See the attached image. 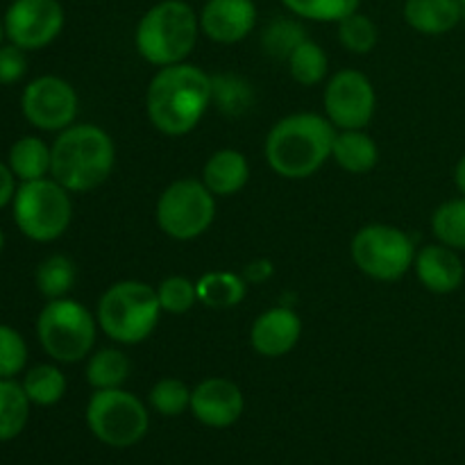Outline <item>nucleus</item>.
Listing matches in <instances>:
<instances>
[{
  "label": "nucleus",
  "instance_id": "bb28decb",
  "mask_svg": "<svg viewBox=\"0 0 465 465\" xmlns=\"http://www.w3.org/2000/svg\"><path fill=\"white\" fill-rule=\"evenodd\" d=\"M35 282L44 298H68L73 284H75V263L64 254H50L36 268Z\"/></svg>",
  "mask_w": 465,
  "mask_h": 465
},
{
  "label": "nucleus",
  "instance_id": "c9c22d12",
  "mask_svg": "<svg viewBox=\"0 0 465 465\" xmlns=\"http://www.w3.org/2000/svg\"><path fill=\"white\" fill-rule=\"evenodd\" d=\"M27 50L18 48L14 44H3L0 45V84L9 86L16 84L18 80H23V75L27 73Z\"/></svg>",
  "mask_w": 465,
  "mask_h": 465
},
{
  "label": "nucleus",
  "instance_id": "7c9ffc66",
  "mask_svg": "<svg viewBox=\"0 0 465 465\" xmlns=\"http://www.w3.org/2000/svg\"><path fill=\"white\" fill-rule=\"evenodd\" d=\"M295 16L316 23H339L350 14L359 12L361 0H282Z\"/></svg>",
  "mask_w": 465,
  "mask_h": 465
},
{
  "label": "nucleus",
  "instance_id": "4c0bfd02",
  "mask_svg": "<svg viewBox=\"0 0 465 465\" xmlns=\"http://www.w3.org/2000/svg\"><path fill=\"white\" fill-rule=\"evenodd\" d=\"M250 282H263L266 277L272 275V263L271 262H254L250 263L248 271H245Z\"/></svg>",
  "mask_w": 465,
  "mask_h": 465
},
{
  "label": "nucleus",
  "instance_id": "2f4dec72",
  "mask_svg": "<svg viewBox=\"0 0 465 465\" xmlns=\"http://www.w3.org/2000/svg\"><path fill=\"white\" fill-rule=\"evenodd\" d=\"M339 41L350 53L368 54L371 50H375L377 41H380V27L371 16L354 12L339 21Z\"/></svg>",
  "mask_w": 465,
  "mask_h": 465
},
{
  "label": "nucleus",
  "instance_id": "a211bd4d",
  "mask_svg": "<svg viewBox=\"0 0 465 465\" xmlns=\"http://www.w3.org/2000/svg\"><path fill=\"white\" fill-rule=\"evenodd\" d=\"M461 0H407L404 21L411 30L427 36L448 35L461 23Z\"/></svg>",
  "mask_w": 465,
  "mask_h": 465
},
{
  "label": "nucleus",
  "instance_id": "6e6552de",
  "mask_svg": "<svg viewBox=\"0 0 465 465\" xmlns=\"http://www.w3.org/2000/svg\"><path fill=\"white\" fill-rule=\"evenodd\" d=\"M159 230L175 241H193L216 218V195L193 177H182L163 189L154 209Z\"/></svg>",
  "mask_w": 465,
  "mask_h": 465
},
{
  "label": "nucleus",
  "instance_id": "0eeeda50",
  "mask_svg": "<svg viewBox=\"0 0 465 465\" xmlns=\"http://www.w3.org/2000/svg\"><path fill=\"white\" fill-rule=\"evenodd\" d=\"M12 212L23 236L36 243H50L64 236L73 221L71 191L53 177L21 182L12 200Z\"/></svg>",
  "mask_w": 465,
  "mask_h": 465
},
{
  "label": "nucleus",
  "instance_id": "e433bc0d",
  "mask_svg": "<svg viewBox=\"0 0 465 465\" xmlns=\"http://www.w3.org/2000/svg\"><path fill=\"white\" fill-rule=\"evenodd\" d=\"M16 175L12 173L9 163L0 162V209L12 204L14 195H16Z\"/></svg>",
  "mask_w": 465,
  "mask_h": 465
},
{
  "label": "nucleus",
  "instance_id": "9d476101",
  "mask_svg": "<svg viewBox=\"0 0 465 465\" xmlns=\"http://www.w3.org/2000/svg\"><path fill=\"white\" fill-rule=\"evenodd\" d=\"M352 262L363 275L377 282H395L407 275L416 262L413 239L393 225H366L354 234Z\"/></svg>",
  "mask_w": 465,
  "mask_h": 465
},
{
  "label": "nucleus",
  "instance_id": "58836bf2",
  "mask_svg": "<svg viewBox=\"0 0 465 465\" xmlns=\"http://www.w3.org/2000/svg\"><path fill=\"white\" fill-rule=\"evenodd\" d=\"M454 184H457L459 193L465 195V154L457 162L454 166Z\"/></svg>",
  "mask_w": 465,
  "mask_h": 465
},
{
  "label": "nucleus",
  "instance_id": "6ab92c4d",
  "mask_svg": "<svg viewBox=\"0 0 465 465\" xmlns=\"http://www.w3.org/2000/svg\"><path fill=\"white\" fill-rule=\"evenodd\" d=\"M250 163L243 153L223 148L207 159L203 168V182L216 198L234 195L248 184Z\"/></svg>",
  "mask_w": 465,
  "mask_h": 465
},
{
  "label": "nucleus",
  "instance_id": "aec40b11",
  "mask_svg": "<svg viewBox=\"0 0 465 465\" xmlns=\"http://www.w3.org/2000/svg\"><path fill=\"white\" fill-rule=\"evenodd\" d=\"M331 159L343 171L361 175L372 171L380 162V148L375 139L363 130H341L336 132L334 145H331Z\"/></svg>",
  "mask_w": 465,
  "mask_h": 465
},
{
  "label": "nucleus",
  "instance_id": "dca6fc26",
  "mask_svg": "<svg viewBox=\"0 0 465 465\" xmlns=\"http://www.w3.org/2000/svg\"><path fill=\"white\" fill-rule=\"evenodd\" d=\"M300 336H302V321L298 313L289 307H275L263 312L254 321L250 343L262 357L277 359L289 354L298 345Z\"/></svg>",
  "mask_w": 465,
  "mask_h": 465
},
{
  "label": "nucleus",
  "instance_id": "4468645a",
  "mask_svg": "<svg viewBox=\"0 0 465 465\" xmlns=\"http://www.w3.org/2000/svg\"><path fill=\"white\" fill-rule=\"evenodd\" d=\"M243 393L225 377H209L191 391V413L212 430L232 427L243 413Z\"/></svg>",
  "mask_w": 465,
  "mask_h": 465
},
{
  "label": "nucleus",
  "instance_id": "f8f14e48",
  "mask_svg": "<svg viewBox=\"0 0 465 465\" xmlns=\"http://www.w3.org/2000/svg\"><path fill=\"white\" fill-rule=\"evenodd\" d=\"M377 95L372 82L354 68L334 73L325 86V114L339 130H366L375 116Z\"/></svg>",
  "mask_w": 465,
  "mask_h": 465
},
{
  "label": "nucleus",
  "instance_id": "473e14b6",
  "mask_svg": "<svg viewBox=\"0 0 465 465\" xmlns=\"http://www.w3.org/2000/svg\"><path fill=\"white\" fill-rule=\"evenodd\" d=\"M150 407L162 416H180L186 409H191V391L184 381L175 377H163L150 389Z\"/></svg>",
  "mask_w": 465,
  "mask_h": 465
},
{
  "label": "nucleus",
  "instance_id": "c756f323",
  "mask_svg": "<svg viewBox=\"0 0 465 465\" xmlns=\"http://www.w3.org/2000/svg\"><path fill=\"white\" fill-rule=\"evenodd\" d=\"M304 39H309V36L298 21L280 16L263 27L262 48L266 50V54H271V57L289 59L291 53H293Z\"/></svg>",
  "mask_w": 465,
  "mask_h": 465
},
{
  "label": "nucleus",
  "instance_id": "39448f33",
  "mask_svg": "<svg viewBox=\"0 0 465 465\" xmlns=\"http://www.w3.org/2000/svg\"><path fill=\"white\" fill-rule=\"evenodd\" d=\"M162 316L157 289L139 280L116 282L98 300V325L121 345L143 343Z\"/></svg>",
  "mask_w": 465,
  "mask_h": 465
},
{
  "label": "nucleus",
  "instance_id": "7ed1b4c3",
  "mask_svg": "<svg viewBox=\"0 0 465 465\" xmlns=\"http://www.w3.org/2000/svg\"><path fill=\"white\" fill-rule=\"evenodd\" d=\"M114 163L116 148L112 136L91 123H73L54 139L50 177L71 193H86L107 182Z\"/></svg>",
  "mask_w": 465,
  "mask_h": 465
},
{
  "label": "nucleus",
  "instance_id": "a19ab883",
  "mask_svg": "<svg viewBox=\"0 0 465 465\" xmlns=\"http://www.w3.org/2000/svg\"><path fill=\"white\" fill-rule=\"evenodd\" d=\"M3 248H5V234L3 230H0V252H3Z\"/></svg>",
  "mask_w": 465,
  "mask_h": 465
},
{
  "label": "nucleus",
  "instance_id": "a878e982",
  "mask_svg": "<svg viewBox=\"0 0 465 465\" xmlns=\"http://www.w3.org/2000/svg\"><path fill=\"white\" fill-rule=\"evenodd\" d=\"M27 398L36 407H53L66 395V377L53 363H39L30 368L23 380Z\"/></svg>",
  "mask_w": 465,
  "mask_h": 465
},
{
  "label": "nucleus",
  "instance_id": "72a5a7b5",
  "mask_svg": "<svg viewBox=\"0 0 465 465\" xmlns=\"http://www.w3.org/2000/svg\"><path fill=\"white\" fill-rule=\"evenodd\" d=\"M157 298L162 304V312L173 313V316H180L193 309V304L198 302V289L191 280L182 275L166 277L162 284L157 286Z\"/></svg>",
  "mask_w": 465,
  "mask_h": 465
},
{
  "label": "nucleus",
  "instance_id": "2eb2a0df",
  "mask_svg": "<svg viewBox=\"0 0 465 465\" xmlns=\"http://www.w3.org/2000/svg\"><path fill=\"white\" fill-rule=\"evenodd\" d=\"M200 32L216 44L243 41L257 23L254 0H207L200 12Z\"/></svg>",
  "mask_w": 465,
  "mask_h": 465
},
{
  "label": "nucleus",
  "instance_id": "20e7f679",
  "mask_svg": "<svg viewBox=\"0 0 465 465\" xmlns=\"http://www.w3.org/2000/svg\"><path fill=\"white\" fill-rule=\"evenodd\" d=\"M200 18L184 0H162L141 16L134 32L136 53L153 66L182 64L198 44Z\"/></svg>",
  "mask_w": 465,
  "mask_h": 465
},
{
  "label": "nucleus",
  "instance_id": "f704fd0d",
  "mask_svg": "<svg viewBox=\"0 0 465 465\" xmlns=\"http://www.w3.org/2000/svg\"><path fill=\"white\" fill-rule=\"evenodd\" d=\"M27 363V343L14 327L0 325V380H14Z\"/></svg>",
  "mask_w": 465,
  "mask_h": 465
},
{
  "label": "nucleus",
  "instance_id": "f3484780",
  "mask_svg": "<svg viewBox=\"0 0 465 465\" xmlns=\"http://www.w3.org/2000/svg\"><path fill=\"white\" fill-rule=\"evenodd\" d=\"M413 268L420 284L436 295L454 293L463 284L465 268L461 257L457 250L443 243H431L418 250Z\"/></svg>",
  "mask_w": 465,
  "mask_h": 465
},
{
  "label": "nucleus",
  "instance_id": "393cba45",
  "mask_svg": "<svg viewBox=\"0 0 465 465\" xmlns=\"http://www.w3.org/2000/svg\"><path fill=\"white\" fill-rule=\"evenodd\" d=\"M212 103H216L225 116H241L254 104L252 84L232 73L212 75Z\"/></svg>",
  "mask_w": 465,
  "mask_h": 465
},
{
  "label": "nucleus",
  "instance_id": "ea45409f",
  "mask_svg": "<svg viewBox=\"0 0 465 465\" xmlns=\"http://www.w3.org/2000/svg\"><path fill=\"white\" fill-rule=\"evenodd\" d=\"M5 39H7V35H5V21L0 18V45L5 44Z\"/></svg>",
  "mask_w": 465,
  "mask_h": 465
},
{
  "label": "nucleus",
  "instance_id": "9b49d317",
  "mask_svg": "<svg viewBox=\"0 0 465 465\" xmlns=\"http://www.w3.org/2000/svg\"><path fill=\"white\" fill-rule=\"evenodd\" d=\"M21 109L25 121L41 132H62L77 118V94L64 77L41 75L23 89Z\"/></svg>",
  "mask_w": 465,
  "mask_h": 465
},
{
  "label": "nucleus",
  "instance_id": "4be33fe9",
  "mask_svg": "<svg viewBox=\"0 0 465 465\" xmlns=\"http://www.w3.org/2000/svg\"><path fill=\"white\" fill-rule=\"evenodd\" d=\"M198 289V302L212 309H230L243 302L245 298V280L227 271L207 272L195 284Z\"/></svg>",
  "mask_w": 465,
  "mask_h": 465
},
{
  "label": "nucleus",
  "instance_id": "423d86ee",
  "mask_svg": "<svg viewBox=\"0 0 465 465\" xmlns=\"http://www.w3.org/2000/svg\"><path fill=\"white\" fill-rule=\"evenodd\" d=\"M98 318L73 298L48 300L36 318V336L44 352L57 363H77L95 345Z\"/></svg>",
  "mask_w": 465,
  "mask_h": 465
},
{
  "label": "nucleus",
  "instance_id": "79ce46f5",
  "mask_svg": "<svg viewBox=\"0 0 465 465\" xmlns=\"http://www.w3.org/2000/svg\"><path fill=\"white\" fill-rule=\"evenodd\" d=\"M461 3H463V5H465V0H461Z\"/></svg>",
  "mask_w": 465,
  "mask_h": 465
},
{
  "label": "nucleus",
  "instance_id": "ddd939ff",
  "mask_svg": "<svg viewBox=\"0 0 465 465\" xmlns=\"http://www.w3.org/2000/svg\"><path fill=\"white\" fill-rule=\"evenodd\" d=\"M9 44L23 50H41L64 30V7L59 0H14L3 16Z\"/></svg>",
  "mask_w": 465,
  "mask_h": 465
},
{
  "label": "nucleus",
  "instance_id": "1a4fd4ad",
  "mask_svg": "<svg viewBox=\"0 0 465 465\" xmlns=\"http://www.w3.org/2000/svg\"><path fill=\"white\" fill-rule=\"evenodd\" d=\"M86 425L109 448H132L148 434V409L123 389L95 391L86 404Z\"/></svg>",
  "mask_w": 465,
  "mask_h": 465
},
{
  "label": "nucleus",
  "instance_id": "412c9836",
  "mask_svg": "<svg viewBox=\"0 0 465 465\" xmlns=\"http://www.w3.org/2000/svg\"><path fill=\"white\" fill-rule=\"evenodd\" d=\"M7 163L16 180H44L50 175V166H53V145H48L39 136H21L9 148Z\"/></svg>",
  "mask_w": 465,
  "mask_h": 465
},
{
  "label": "nucleus",
  "instance_id": "f03ea898",
  "mask_svg": "<svg viewBox=\"0 0 465 465\" xmlns=\"http://www.w3.org/2000/svg\"><path fill=\"white\" fill-rule=\"evenodd\" d=\"M336 130L321 114H291L277 121L266 136V162L286 180H304L331 157Z\"/></svg>",
  "mask_w": 465,
  "mask_h": 465
},
{
  "label": "nucleus",
  "instance_id": "b1692460",
  "mask_svg": "<svg viewBox=\"0 0 465 465\" xmlns=\"http://www.w3.org/2000/svg\"><path fill=\"white\" fill-rule=\"evenodd\" d=\"M127 375H130V359L116 348L100 350L86 363V381L95 391L121 389Z\"/></svg>",
  "mask_w": 465,
  "mask_h": 465
},
{
  "label": "nucleus",
  "instance_id": "f257e3e1",
  "mask_svg": "<svg viewBox=\"0 0 465 465\" xmlns=\"http://www.w3.org/2000/svg\"><path fill=\"white\" fill-rule=\"evenodd\" d=\"M212 104V75L193 64H173L154 73L145 109L154 130L168 136L189 134Z\"/></svg>",
  "mask_w": 465,
  "mask_h": 465
},
{
  "label": "nucleus",
  "instance_id": "cd10ccee",
  "mask_svg": "<svg viewBox=\"0 0 465 465\" xmlns=\"http://www.w3.org/2000/svg\"><path fill=\"white\" fill-rule=\"evenodd\" d=\"M286 62H289L291 77L302 86L321 84L330 71V59H327L325 50L312 39H304Z\"/></svg>",
  "mask_w": 465,
  "mask_h": 465
},
{
  "label": "nucleus",
  "instance_id": "c85d7f7f",
  "mask_svg": "<svg viewBox=\"0 0 465 465\" xmlns=\"http://www.w3.org/2000/svg\"><path fill=\"white\" fill-rule=\"evenodd\" d=\"M431 232L439 243L465 250V195L448 200L431 213Z\"/></svg>",
  "mask_w": 465,
  "mask_h": 465
},
{
  "label": "nucleus",
  "instance_id": "5701e85b",
  "mask_svg": "<svg viewBox=\"0 0 465 465\" xmlns=\"http://www.w3.org/2000/svg\"><path fill=\"white\" fill-rule=\"evenodd\" d=\"M30 404L23 384L14 380H0V443L16 439L25 430Z\"/></svg>",
  "mask_w": 465,
  "mask_h": 465
}]
</instances>
